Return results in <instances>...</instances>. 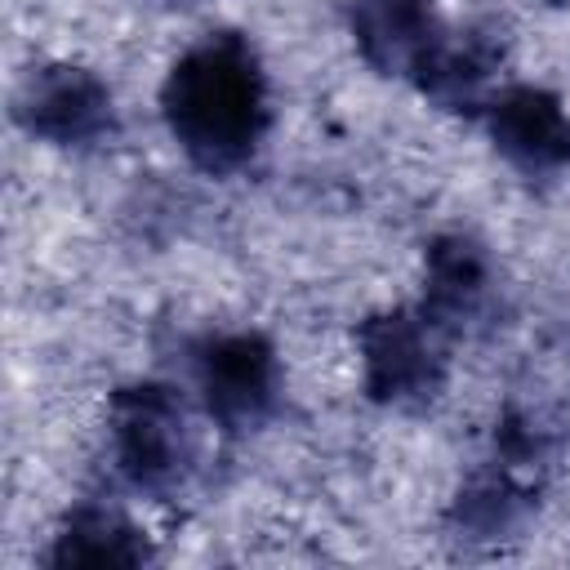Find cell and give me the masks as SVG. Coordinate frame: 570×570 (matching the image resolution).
I'll list each match as a JSON object with an SVG mask.
<instances>
[{"label": "cell", "instance_id": "cell-4", "mask_svg": "<svg viewBox=\"0 0 570 570\" xmlns=\"http://www.w3.org/2000/svg\"><path fill=\"white\" fill-rule=\"evenodd\" d=\"M18 120L31 138L53 147H89L111 134V89L76 62H49L27 76L18 94Z\"/></svg>", "mask_w": 570, "mask_h": 570}, {"label": "cell", "instance_id": "cell-3", "mask_svg": "<svg viewBox=\"0 0 570 570\" xmlns=\"http://www.w3.org/2000/svg\"><path fill=\"white\" fill-rule=\"evenodd\" d=\"M111 445L120 472L142 490H165L187 468V419L169 387L134 383L111 396Z\"/></svg>", "mask_w": 570, "mask_h": 570}, {"label": "cell", "instance_id": "cell-2", "mask_svg": "<svg viewBox=\"0 0 570 570\" xmlns=\"http://www.w3.org/2000/svg\"><path fill=\"white\" fill-rule=\"evenodd\" d=\"M436 334H441V325L428 312L370 316L356 334L365 392L383 405H419V401L436 396L441 374H445Z\"/></svg>", "mask_w": 570, "mask_h": 570}, {"label": "cell", "instance_id": "cell-9", "mask_svg": "<svg viewBox=\"0 0 570 570\" xmlns=\"http://www.w3.org/2000/svg\"><path fill=\"white\" fill-rule=\"evenodd\" d=\"M485 285H490V263H485V249L468 236H441L432 240L428 249V316L436 325H450V321H463L481 298H485Z\"/></svg>", "mask_w": 570, "mask_h": 570}, {"label": "cell", "instance_id": "cell-1", "mask_svg": "<svg viewBox=\"0 0 570 570\" xmlns=\"http://www.w3.org/2000/svg\"><path fill=\"white\" fill-rule=\"evenodd\" d=\"M160 107L178 147L209 174L254 156L267 129V80L254 49L232 36H205L165 76Z\"/></svg>", "mask_w": 570, "mask_h": 570}, {"label": "cell", "instance_id": "cell-7", "mask_svg": "<svg viewBox=\"0 0 570 570\" xmlns=\"http://www.w3.org/2000/svg\"><path fill=\"white\" fill-rule=\"evenodd\" d=\"M490 138L530 174L561 169L570 160V116L557 94L534 85H517L490 102Z\"/></svg>", "mask_w": 570, "mask_h": 570}, {"label": "cell", "instance_id": "cell-10", "mask_svg": "<svg viewBox=\"0 0 570 570\" xmlns=\"http://www.w3.org/2000/svg\"><path fill=\"white\" fill-rule=\"evenodd\" d=\"M521 512H525V494L508 476H481L459 494V521L476 539H499L521 521Z\"/></svg>", "mask_w": 570, "mask_h": 570}, {"label": "cell", "instance_id": "cell-6", "mask_svg": "<svg viewBox=\"0 0 570 570\" xmlns=\"http://www.w3.org/2000/svg\"><path fill=\"white\" fill-rule=\"evenodd\" d=\"M352 36L361 58L383 76H419L445 40L432 0H356Z\"/></svg>", "mask_w": 570, "mask_h": 570}, {"label": "cell", "instance_id": "cell-8", "mask_svg": "<svg viewBox=\"0 0 570 570\" xmlns=\"http://www.w3.org/2000/svg\"><path fill=\"white\" fill-rule=\"evenodd\" d=\"M147 557L142 530L116 508H76L49 548V566H142Z\"/></svg>", "mask_w": 570, "mask_h": 570}, {"label": "cell", "instance_id": "cell-5", "mask_svg": "<svg viewBox=\"0 0 570 570\" xmlns=\"http://www.w3.org/2000/svg\"><path fill=\"white\" fill-rule=\"evenodd\" d=\"M209 419L227 432L254 428L276 401V352L263 334H218L196 356Z\"/></svg>", "mask_w": 570, "mask_h": 570}]
</instances>
